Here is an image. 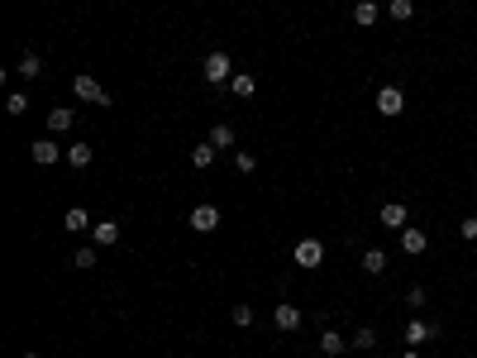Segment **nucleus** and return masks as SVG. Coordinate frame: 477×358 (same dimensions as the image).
<instances>
[{
	"label": "nucleus",
	"instance_id": "nucleus-6",
	"mask_svg": "<svg viewBox=\"0 0 477 358\" xmlns=\"http://www.w3.org/2000/svg\"><path fill=\"white\" fill-rule=\"evenodd\" d=\"M377 224H382V229H406V224H411V210H406V206H401V201H387V206H382V210H377Z\"/></svg>",
	"mask_w": 477,
	"mask_h": 358
},
{
	"label": "nucleus",
	"instance_id": "nucleus-15",
	"mask_svg": "<svg viewBox=\"0 0 477 358\" xmlns=\"http://www.w3.org/2000/svg\"><path fill=\"white\" fill-rule=\"evenodd\" d=\"M344 349H348V339H344V334H334V330H325V334H320V354L339 358V354H344Z\"/></svg>",
	"mask_w": 477,
	"mask_h": 358
},
{
	"label": "nucleus",
	"instance_id": "nucleus-30",
	"mask_svg": "<svg viewBox=\"0 0 477 358\" xmlns=\"http://www.w3.org/2000/svg\"><path fill=\"white\" fill-rule=\"evenodd\" d=\"M401 358H420V354H415V349H406V354H401Z\"/></svg>",
	"mask_w": 477,
	"mask_h": 358
},
{
	"label": "nucleus",
	"instance_id": "nucleus-17",
	"mask_svg": "<svg viewBox=\"0 0 477 358\" xmlns=\"http://www.w3.org/2000/svg\"><path fill=\"white\" fill-rule=\"evenodd\" d=\"M91 158H96L91 143H67V163L72 167H91Z\"/></svg>",
	"mask_w": 477,
	"mask_h": 358
},
{
	"label": "nucleus",
	"instance_id": "nucleus-28",
	"mask_svg": "<svg viewBox=\"0 0 477 358\" xmlns=\"http://www.w3.org/2000/svg\"><path fill=\"white\" fill-rule=\"evenodd\" d=\"M458 234H463V239H477V215H468V220L458 224Z\"/></svg>",
	"mask_w": 477,
	"mask_h": 358
},
{
	"label": "nucleus",
	"instance_id": "nucleus-2",
	"mask_svg": "<svg viewBox=\"0 0 477 358\" xmlns=\"http://www.w3.org/2000/svg\"><path fill=\"white\" fill-rule=\"evenodd\" d=\"M72 96H77V101H91V106H115V101H110V91L96 82V77H86V72L72 82Z\"/></svg>",
	"mask_w": 477,
	"mask_h": 358
},
{
	"label": "nucleus",
	"instance_id": "nucleus-8",
	"mask_svg": "<svg viewBox=\"0 0 477 358\" xmlns=\"http://www.w3.org/2000/svg\"><path fill=\"white\" fill-rule=\"evenodd\" d=\"M29 158H34L38 167H53L57 158H62V148H57L53 138H34V143H29Z\"/></svg>",
	"mask_w": 477,
	"mask_h": 358
},
{
	"label": "nucleus",
	"instance_id": "nucleus-3",
	"mask_svg": "<svg viewBox=\"0 0 477 358\" xmlns=\"http://www.w3.org/2000/svg\"><path fill=\"white\" fill-rule=\"evenodd\" d=\"M372 106H377V115H387V120H397V115L406 110V96H401V86H382Z\"/></svg>",
	"mask_w": 477,
	"mask_h": 358
},
{
	"label": "nucleus",
	"instance_id": "nucleus-24",
	"mask_svg": "<svg viewBox=\"0 0 477 358\" xmlns=\"http://www.w3.org/2000/svg\"><path fill=\"white\" fill-rule=\"evenodd\" d=\"M229 320H234L239 330H248V325H253V306H234V310H229Z\"/></svg>",
	"mask_w": 477,
	"mask_h": 358
},
{
	"label": "nucleus",
	"instance_id": "nucleus-16",
	"mask_svg": "<svg viewBox=\"0 0 477 358\" xmlns=\"http://www.w3.org/2000/svg\"><path fill=\"white\" fill-rule=\"evenodd\" d=\"M353 24H363V29L377 24V0H358L353 5Z\"/></svg>",
	"mask_w": 477,
	"mask_h": 358
},
{
	"label": "nucleus",
	"instance_id": "nucleus-32",
	"mask_svg": "<svg viewBox=\"0 0 477 358\" xmlns=\"http://www.w3.org/2000/svg\"><path fill=\"white\" fill-rule=\"evenodd\" d=\"M239 358H243V354H239Z\"/></svg>",
	"mask_w": 477,
	"mask_h": 358
},
{
	"label": "nucleus",
	"instance_id": "nucleus-21",
	"mask_svg": "<svg viewBox=\"0 0 477 358\" xmlns=\"http://www.w3.org/2000/svg\"><path fill=\"white\" fill-rule=\"evenodd\" d=\"M387 15H392L397 24H406V20L415 15V0H392V5H387Z\"/></svg>",
	"mask_w": 477,
	"mask_h": 358
},
{
	"label": "nucleus",
	"instance_id": "nucleus-22",
	"mask_svg": "<svg viewBox=\"0 0 477 358\" xmlns=\"http://www.w3.org/2000/svg\"><path fill=\"white\" fill-rule=\"evenodd\" d=\"M38 72H43V57H38V53H24V57H20V77H29V82H34Z\"/></svg>",
	"mask_w": 477,
	"mask_h": 358
},
{
	"label": "nucleus",
	"instance_id": "nucleus-14",
	"mask_svg": "<svg viewBox=\"0 0 477 358\" xmlns=\"http://www.w3.org/2000/svg\"><path fill=\"white\" fill-rule=\"evenodd\" d=\"M229 91H234L239 101H248V96L258 91V77H248V72H234V77H229Z\"/></svg>",
	"mask_w": 477,
	"mask_h": 358
},
{
	"label": "nucleus",
	"instance_id": "nucleus-25",
	"mask_svg": "<svg viewBox=\"0 0 477 358\" xmlns=\"http://www.w3.org/2000/svg\"><path fill=\"white\" fill-rule=\"evenodd\" d=\"M72 263H77V268H96V248H77Z\"/></svg>",
	"mask_w": 477,
	"mask_h": 358
},
{
	"label": "nucleus",
	"instance_id": "nucleus-23",
	"mask_svg": "<svg viewBox=\"0 0 477 358\" xmlns=\"http://www.w3.org/2000/svg\"><path fill=\"white\" fill-rule=\"evenodd\" d=\"M211 143H215V148H229V143H234V129H229V124H215V129H211Z\"/></svg>",
	"mask_w": 477,
	"mask_h": 358
},
{
	"label": "nucleus",
	"instance_id": "nucleus-13",
	"mask_svg": "<svg viewBox=\"0 0 477 358\" xmlns=\"http://www.w3.org/2000/svg\"><path fill=\"white\" fill-rule=\"evenodd\" d=\"M358 268H363V273H368V277L387 273V253H382V248H368V253L358 258Z\"/></svg>",
	"mask_w": 477,
	"mask_h": 358
},
{
	"label": "nucleus",
	"instance_id": "nucleus-12",
	"mask_svg": "<svg viewBox=\"0 0 477 358\" xmlns=\"http://www.w3.org/2000/svg\"><path fill=\"white\" fill-rule=\"evenodd\" d=\"M425 244H429V239H425V229H415V224H406V229H401V253H411V258H415V253H425Z\"/></svg>",
	"mask_w": 477,
	"mask_h": 358
},
{
	"label": "nucleus",
	"instance_id": "nucleus-27",
	"mask_svg": "<svg viewBox=\"0 0 477 358\" xmlns=\"http://www.w3.org/2000/svg\"><path fill=\"white\" fill-rule=\"evenodd\" d=\"M406 301H411V310H420V306L429 301V292H425V287H411V292H406Z\"/></svg>",
	"mask_w": 477,
	"mask_h": 358
},
{
	"label": "nucleus",
	"instance_id": "nucleus-7",
	"mask_svg": "<svg viewBox=\"0 0 477 358\" xmlns=\"http://www.w3.org/2000/svg\"><path fill=\"white\" fill-rule=\"evenodd\" d=\"M439 334V325H429V320H415L411 315V325H406V349H420V344H429Z\"/></svg>",
	"mask_w": 477,
	"mask_h": 358
},
{
	"label": "nucleus",
	"instance_id": "nucleus-31",
	"mask_svg": "<svg viewBox=\"0 0 477 358\" xmlns=\"http://www.w3.org/2000/svg\"><path fill=\"white\" fill-rule=\"evenodd\" d=\"M24 358H38V354H24Z\"/></svg>",
	"mask_w": 477,
	"mask_h": 358
},
{
	"label": "nucleus",
	"instance_id": "nucleus-10",
	"mask_svg": "<svg viewBox=\"0 0 477 358\" xmlns=\"http://www.w3.org/2000/svg\"><path fill=\"white\" fill-rule=\"evenodd\" d=\"M272 325H277V330H282V334H292L296 325H301V310H296L292 301H282V306H277V310H272Z\"/></svg>",
	"mask_w": 477,
	"mask_h": 358
},
{
	"label": "nucleus",
	"instance_id": "nucleus-18",
	"mask_svg": "<svg viewBox=\"0 0 477 358\" xmlns=\"http://www.w3.org/2000/svg\"><path fill=\"white\" fill-rule=\"evenodd\" d=\"M215 153H220V148H215L211 138H206V143H196V148H191V163H196V167H211V163H215Z\"/></svg>",
	"mask_w": 477,
	"mask_h": 358
},
{
	"label": "nucleus",
	"instance_id": "nucleus-19",
	"mask_svg": "<svg viewBox=\"0 0 477 358\" xmlns=\"http://www.w3.org/2000/svg\"><path fill=\"white\" fill-rule=\"evenodd\" d=\"M353 349H358V354H372V349H377V330H372V325H363V330L353 334Z\"/></svg>",
	"mask_w": 477,
	"mask_h": 358
},
{
	"label": "nucleus",
	"instance_id": "nucleus-20",
	"mask_svg": "<svg viewBox=\"0 0 477 358\" xmlns=\"http://www.w3.org/2000/svg\"><path fill=\"white\" fill-rule=\"evenodd\" d=\"M81 229H91V215H86L81 206H72V210H67V234H81Z\"/></svg>",
	"mask_w": 477,
	"mask_h": 358
},
{
	"label": "nucleus",
	"instance_id": "nucleus-11",
	"mask_svg": "<svg viewBox=\"0 0 477 358\" xmlns=\"http://www.w3.org/2000/svg\"><path fill=\"white\" fill-rule=\"evenodd\" d=\"M72 124H77V110H72V106H53V110H48V129H53V134H67Z\"/></svg>",
	"mask_w": 477,
	"mask_h": 358
},
{
	"label": "nucleus",
	"instance_id": "nucleus-26",
	"mask_svg": "<svg viewBox=\"0 0 477 358\" xmlns=\"http://www.w3.org/2000/svg\"><path fill=\"white\" fill-rule=\"evenodd\" d=\"M5 110H10V115H24V110H29V96H20V91H15V96L5 101Z\"/></svg>",
	"mask_w": 477,
	"mask_h": 358
},
{
	"label": "nucleus",
	"instance_id": "nucleus-5",
	"mask_svg": "<svg viewBox=\"0 0 477 358\" xmlns=\"http://www.w3.org/2000/svg\"><path fill=\"white\" fill-rule=\"evenodd\" d=\"M320 263H325V244H320V239H301V244H296V268L315 273Z\"/></svg>",
	"mask_w": 477,
	"mask_h": 358
},
{
	"label": "nucleus",
	"instance_id": "nucleus-9",
	"mask_svg": "<svg viewBox=\"0 0 477 358\" xmlns=\"http://www.w3.org/2000/svg\"><path fill=\"white\" fill-rule=\"evenodd\" d=\"M91 244H96V248L120 244V220H96V224H91Z\"/></svg>",
	"mask_w": 477,
	"mask_h": 358
},
{
	"label": "nucleus",
	"instance_id": "nucleus-29",
	"mask_svg": "<svg viewBox=\"0 0 477 358\" xmlns=\"http://www.w3.org/2000/svg\"><path fill=\"white\" fill-rule=\"evenodd\" d=\"M234 163H239V172H253V167H258V158H253V153H239Z\"/></svg>",
	"mask_w": 477,
	"mask_h": 358
},
{
	"label": "nucleus",
	"instance_id": "nucleus-4",
	"mask_svg": "<svg viewBox=\"0 0 477 358\" xmlns=\"http://www.w3.org/2000/svg\"><path fill=\"white\" fill-rule=\"evenodd\" d=\"M186 220H191V229H196V234H215V229H220V206H211V201H206V206H196Z\"/></svg>",
	"mask_w": 477,
	"mask_h": 358
},
{
	"label": "nucleus",
	"instance_id": "nucleus-1",
	"mask_svg": "<svg viewBox=\"0 0 477 358\" xmlns=\"http://www.w3.org/2000/svg\"><path fill=\"white\" fill-rule=\"evenodd\" d=\"M201 77H206L211 86L229 82V77H234V62H229V53H206V62H201Z\"/></svg>",
	"mask_w": 477,
	"mask_h": 358
}]
</instances>
